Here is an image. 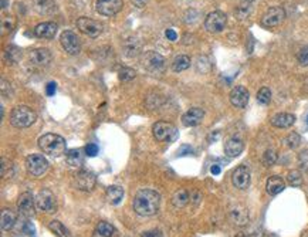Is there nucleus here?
Returning <instances> with one entry per match:
<instances>
[{
	"label": "nucleus",
	"instance_id": "f257e3e1",
	"mask_svg": "<svg viewBox=\"0 0 308 237\" xmlns=\"http://www.w3.org/2000/svg\"><path fill=\"white\" fill-rule=\"evenodd\" d=\"M159 203H161V196L159 193L151 189H144L135 194L133 197V210L144 217H149L156 215L158 209H159Z\"/></svg>",
	"mask_w": 308,
	"mask_h": 237
},
{
	"label": "nucleus",
	"instance_id": "f03ea898",
	"mask_svg": "<svg viewBox=\"0 0 308 237\" xmlns=\"http://www.w3.org/2000/svg\"><path fill=\"white\" fill-rule=\"evenodd\" d=\"M39 147L43 151L44 153L50 155V156H61L66 152V139L63 136H60L57 133H45L43 136H40L39 139Z\"/></svg>",
	"mask_w": 308,
	"mask_h": 237
},
{
	"label": "nucleus",
	"instance_id": "7ed1b4c3",
	"mask_svg": "<svg viewBox=\"0 0 308 237\" xmlns=\"http://www.w3.org/2000/svg\"><path fill=\"white\" fill-rule=\"evenodd\" d=\"M36 112L26 107V105H19L10 114V122L16 128H29L36 122Z\"/></svg>",
	"mask_w": 308,
	"mask_h": 237
},
{
	"label": "nucleus",
	"instance_id": "20e7f679",
	"mask_svg": "<svg viewBox=\"0 0 308 237\" xmlns=\"http://www.w3.org/2000/svg\"><path fill=\"white\" fill-rule=\"evenodd\" d=\"M152 133L159 142H171L176 138V128L171 122L159 121L152 127Z\"/></svg>",
	"mask_w": 308,
	"mask_h": 237
},
{
	"label": "nucleus",
	"instance_id": "39448f33",
	"mask_svg": "<svg viewBox=\"0 0 308 237\" xmlns=\"http://www.w3.org/2000/svg\"><path fill=\"white\" fill-rule=\"evenodd\" d=\"M77 27L83 34H86L88 37H92V39L98 37L103 33L104 29L103 23H100L97 20H92V19H88V17H80L77 20Z\"/></svg>",
	"mask_w": 308,
	"mask_h": 237
},
{
	"label": "nucleus",
	"instance_id": "423d86ee",
	"mask_svg": "<svg viewBox=\"0 0 308 237\" xmlns=\"http://www.w3.org/2000/svg\"><path fill=\"white\" fill-rule=\"evenodd\" d=\"M60 43H61V47L66 50V53H68L70 56H75L80 53L81 50V43H80V39L77 37V34L71 31V30H66L61 33L60 36Z\"/></svg>",
	"mask_w": 308,
	"mask_h": 237
},
{
	"label": "nucleus",
	"instance_id": "0eeeda50",
	"mask_svg": "<svg viewBox=\"0 0 308 237\" xmlns=\"http://www.w3.org/2000/svg\"><path fill=\"white\" fill-rule=\"evenodd\" d=\"M286 19V12L280 6L270 7L262 17V26L264 27H277Z\"/></svg>",
	"mask_w": 308,
	"mask_h": 237
},
{
	"label": "nucleus",
	"instance_id": "6e6552de",
	"mask_svg": "<svg viewBox=\"0 0 308 237\" xmlns=\"http://www.w3.org/2000/svg\"><path fill=\"white\" fill-rule=\"evenodd\" d=\"M26 168L30 175L33 176H42L48 169V162L43 155H30L26 159Z\"/></svg>",
	"mask_w": 308,
	"mask_h": 237
},
{
	"label": "nucleus",
	"instance_id": "1a4fd4ad",
	"mask_svg": "<svg viewBox=\"0 0 308 237\" xmlns=\"http://www.w3.org/2000/svg\"><path fill=\"white\" fill-rule=\"evenodd\" d=\"M226 23H227V17L223 12H212L209 13L205 20V29L209 31V33H220L221 30L226 27Z\"/></svg>",
	"mask_w": 308,
	"mask_h": 237
},
{
	"label": "nucleus",
	"instance_id": "9d476101",
	"mask_svg": "<svg viewBox=\"0 0 308 237\" xmlns=\"http://www.w3.org/2000/svg\"><path fill=\"white\" fill-rule=\"evenodd\" d=\"M36 206L39 210L45 212V213H51L56 212L57 203H56V197L53 192H50L48 189H43L40 191L37 197H36Z\"/></svg>",
	"mask_w": 308,
	"mask_h": 237
},
{
	"label": "nucleus",
	"instance_id": "9b49d317",
	"mask_svg": "<svg viewBox=\"0 0 308 237\" xmlns=\"http://www.w3.org/2000/svg\"><path fill=\"white\" fill-rule=\"evenodd\" d=\"M74 186L78 191L89 192L95 186V175L89 171H80L74 175Z\"/></svg>",
	"mask_w": 308,
	"mask_h": 237
},
{
	"label": "nucleus",
	"instance_id": "f8f14e48",
	"mask_svg": "<svg viewBox=\"0 0 308 237\" xmlns=\"http://www.w3.org/2000/svg\"><path fill=\"white\" fill-rule=\"evenodd\" d=\"M122 0H97L95 10L103 16H115L122 9Z\"/></svg>",
	"mask_w": 308,
	"mask_h": 237
},
{
	"label": "nucleus",
	"instance_id": "ddd939ff",
	"mask_svg": "<svg viewBox=\"0 0 308 237\" xmlns=\"http://www.w3.org/2000/svg\"><path fill=\"white\" fill-rule=\"evenodd\" d=\"M250 180H251V176H250V171L247 166L242 165V166L236 168L233 175H232V182L237 189H240V191L247 189L250 186Z\"/></svg>",
	"mask_w": 308,
	"mask_h": 237
},
{
	"label": "nucleus",
	"instance_id": "4468645a",
	"mask_svg": "<svg viewBox=\"0 0 308 237\" xmlns=\"http://www.w3.org/2000/svg\"><path fill=\"white\" fill-rule=\"evenodd\" d=\"M163 63H165L163 57H162L159 53H156V51H147L144 54V57H142L144 67L147 70H149V71H152V73L161 71L162 68H163Z\"/></svg>",
	"mask_w": 308,
	"mask_h": 237
},
{
	"label": "nucleus",
	"instance_id": "2eb2a0df",
	"mask_svg": "<svg viewBox=\"0 0 308 237\" xmlns=\"http://www.w3.org/2000/svg\"><path fill=\"white\" fill-rule=\"evenodd\" d=\"M51 59H53V56H51V53L47 48H36V50H31L29 54L30 64H33L36 67L48 65Z\"/></svg>",
	"mask_w": 308,
	"mask_h": 237
},
{
	"label": "nucleus",
	"instance_id": "dca6fc26",
	"mask_svg": "<svg viewBox=\"0 0 308 237\" xmlns=\"http://www.w3.org/2000/svg\"><path fill=\"white\" fill-rule=\"evenodd\" d=\"M249 91L243 86H237L232 89L230 92V103L236 108H246V105L249 103Z\"/></svg>",
	"mask_w": 308,
	"mask_h": 237
},
{
	"label": "nucleus",
	"instance_id": "f3484780",
	"mask_svg": "<svg viewBox=\"0 0 308 237\" xmlns=\"http://www.w3.org/2000/svg\"><path fill=\"white\" fill-rule=\"evenodd\" d=\"M17 208H19L22 215H24L27 217H31L34 215V199H33L31 193L24 192L19 196Z\"/></svg>",
	"mask_w": 308,
	"mask_h": 237
},
{
	"label": "nucleus",
	"instance_id": "a211bd4d",
	"mask_svg": "<svg viewBox=\"0 0 308 237\" xmlns=\"http://www.w3.org/2000/svg\"><path fill=\"white\" fill-rule=\"evenodd\" d=\"M205 117V111L202 108H191L189 111H186L182 117V124L185 127H196L202 122V119Z\"/></svg>",
	"mask_w": 308,
	"mask_h": 237
},
{
	"label": "nucleus",
	"instance_id": "6ab92c4d",
	"mask_svg": "<svg viewBox=\"0 0 308 237\" xmlns=\"http://www.w3.org/2000/svg\"><path fill=\"white\" fill-rule=\"evenodd\" d=\"M244 149V144L243 141L239 138V136H232L226 141L224 144V153L229 156V158H236L239 156Z\"/></svg>",
	"mask_w": 308,
	"mask_h": 237
},
{
	"label": "nucleus",
	"instance_id": "aec40b11",
	"mask_svg": "<svg viewBox=\"0 0 308 237\" xmlns=\"http://www.w3.org/2000/svg\"><path fill=\"white\" fill-rule=\"evenodd\" d=\"M57 33V24L53 22H44L36 26L34 34L39 39H53Z\"/></svg>",
	"mask_w": 308,
	"mask_h": 237
},
{
	"label": "nucleus",
	"instance_id": "412c9836",
	"mask_svg": "<svg viewBox=\"0 0 308 237\" xmlns=\"http://www.w3.org/2000/svg\"><path fill=\"white\" fill-rule=\"evenodd\" d=\"M230 219L236 226H246L249 223V212L243 206H235L230 210Z\"/></svg>",
	"mask_w": 308,
	"mask_h": 237
},
{
	"label": "nucleus",
	"instance_id": "4be33fe9",
	"mask_svg": "<svg viewBox=\"0 0 308 237\" xmlns=\"http://www.w3.org/2000/svg\"><path fill=\"white\" fill-rule=\"evenodd\" d=\"M294 122H295V117L293 114H287V112H280L271 118V125L276 128H290Z\"/></svg>",
	"mask_w": 308,
	"mask_h": 237
},
{
	"label": "nucleus",
	"instance_id": "5701e85b",
	"mask_svg": "<svg viewBox=\"0 0 308 237\" xmlns=\"http://www.w3.org/2000/svg\"><path fill=\"white\" fill-rule=\"evenodd\" d=\"M34 9L39 15H53L57 9L54 0H34Z\"/></svg>",
	"mask_w": 308,
	"mask_h": 237
},
{
	"label": "nucleus",
	"instance_id": "b1692460",
	"mask_svg": "<svg viewBox=\"0 0 308 237\" xmlns=\"http://www.w3.org/2000/svg\"><path fill=\"white\" fill-rule=\"evenodd\" d=\"M284 188H286V183H284V180L280 178V176H271V178H268L267 185H265L267 192H268V194H271V196H276V194L281 193L284 191Z\"/></svg>",
	"mask_w": 308,
	"mask_h": 237
},
{
	"label": "nucleus",
	"instance_id": "393cba45",
	"mask_svg": "<svg viewBox=\"0 0 308 237\" xmlns=\"http://www.w3.org/2000/svg\"><path fill=\"white\" fill-rule=\"evenodd\" d=\"M1 230L3 232H9L13 229L16 223V213L10 209H3L1 212Z\"/></svg>",
	"mask_w": 308,
	"mask_h": 237
},
{
	"label": "nucleus",
	"instance_id": "a878e982",
	"mask_svg": "<svg viewBox=\"0 0 308 237\" xmlns=\"http://www.w3.org/2000/svg\"><path fill=\"white\" fill-rule=\"evenodd\" d=\"M114 232H115V229L112 224L107 222H100L92 232V237H112Z\"/></svg>",
	"mask_w": 308,
	"mask_h": 237
},
{
	"label": "nucleus",
	"instance_id": "bb28decb",
	"mask_svg": "<svg viewBox=\"0 0 308 237\" xmlns=\"http://www.w3.org/2000/svg\"><path fill=\"white\" fill-rule=\"evenodd\" d=\"M66 159H67L68 165H71L74 168H78L84 162V155H83L81 149H70L66 155Z\"/></svg>",
	"mask_w": 308,
	"mask_h": 237
},
{
	"label": "nucleus",
	"instance_id": "cd10ccee",
	"mask_svg": "<svg viewBox=\"0 0 308 237\" xmlns=\"http://www.w3.org/2000/svg\"><path fill=\"white\" fill-rule=\"evenodd\" d=\"M124 197V191L119 186H110L107 189V199L111 205H118Z\"/></svg>",
	"mask_w": 308,
	"mask_h": 237
},
{
	"label": "nucleus",
	"instance_id": "c85d7f7f",
	"mask_svg": "<svg viewBox=\"0 0 308 237\" xmlns=\"http://www.w3.org/2000/svg\"><path fill=\"white\" fill-rule=\"evenodd\" d=\"M48 229L57 237H71L70 230L63 223L59 222V220H53V222L48 223Z\"/></svg>",
	"mask_w": 308,
	"mask_h": 237
},
{
	"label": "nucleus",
	"instance_id": "c756f323",
	"mask_svg": "<svg viewBox=\"0 0 308 237\" xmlns=\"http://www.w3.org/2000/svg\"><path fill=\"white\" fill-rule=\"evenodd\" d=\"M191 67V59L188 57V56H177L175 60H174V63H172V70L175 71V73H180V71H183V70H188Z\"/></svg>",
	"mask_w": 308,
	"mask_h": 237
},
{
	"label": "nucleus",
	"instance_id": "7c9ffc66",
	"mask_svg": "<svg viewBox=\"0 0 308 237\" xmlns=\"http://www.w3.org/2000/svg\"><path fill=\"white\" fill-rule=\"evenodd\" d=\"M188 202H189V193L185 189L177 191L172 197V203H174L175 208H183V206L188 205Z\"/></svg>",
	"mask_w": 308,
	"mask_h": 237
},
{
	"label": "nucleus",
	"instance_id": "2f4dec72",
	"mask_svg": "<svg viewBox=\"0 0 308 237\" xmlns=\"http://www.w3.org/2000/svg\"><path fill=\"white\" fill-rule=\"evenodd\" d=\"M277 162V152L274 149H267L263 155V163L265 166H273Z\"/></svg>",
	"mask_w": 308,
	"mask_h": 237
},
{
	"label": "nucleus",
	"instance_id": "473e14b6",
	"mask_svg": "<svg viewBox=\"0 0 308 237\" xmlns=\"http://www.w3.org/2000/svg\"><path fill=\"white\" fill-rule=\"evenodd\" d=\"M257 101L262 105L270 104V101H271V91L267 87H263L257 92Z\"/></svg>",
	"mask_w": 308,
	"mask_h": 237
},
{
	"label": "nucleus",
	"instance_id": "72a5a7b5",
	"mask_svg": "<svg viewBox=\"0 0 308 237\" xmlns=\"http://www.w3.org/2000/svg\"><path fill=\"white\" fill-rule=\"evenodd\" d=\"M300 142H301V138H300V135L295 132H291L290 135H287L286 136V139H284V144L288 147V148L291 149H295L298 145H300Z\"/></svg>",
	"mask_w": 308,
	"mask_h": 237
},
{
	"label": "nucleus",
	"instance_id": "f704fd0d",
	"mask_svg": "<svg viewBox=\"0 0 308 237\" xmlns=\"http://www.w3.org/2000/svg\"><path fill=\"white\" fill-rule=\"evenodd\" d=\"M287 180L291 186H301L303 183V176L298 171H291L288 172V176H287Z\"/></svg>",
	"mask_w": 308,
	"mask_h": 237
},
{
	"label": "nucleus",
	"instance_id": "c9c22d12",
	"mask_svg": "<svg viewBox=\"0 0 308 237\" xmlns=\"http://www.w3.org/2000/svg\"><path fill=\"white\" fill-rule=\"evenodd\" d=\"M6 54H7V57H9V60H10L12 63H17L19 59L22 57V51H20V48H17V47H15V45L7 47Z\"/></svg>",
	"mask_w": 308,
	"mask_h": 237
},
{
	"label": "nucleus",
	"instance_id": "e433bc0d",
	"mask_svg": "<svg viewBox=\"0 0 308 237\" xmlns=\"http://www.w3.org/2000/svg\"><path fill=\"white\" fill-rule=\"evenodd\" d=\"M119 80H122V81H131L132 78H135V70H132V68H128V67H124V68H121L119 70Z\"/></svg>",
	"mask_w": 308,
	"mask_h": 237
},
{
	"label": "nucleus",
	"instance_id": "4c0bfd02",
	"mask_svg": "<svg viewBox=\"0 0 308 237\" xmlns=\"http://www.w3.org/2000/svg\"><path fill=\"white\" fill-rule=\"evenodd\" d=\"M297 59H298V63H300L301 65L307 67L308 65V45L303 47V48L300 50V53H298Z\"/></svg>",
	"mask_w": 308,
	"mask_h": 237
},
{
	"label": "nucleus",
	"instance_id": "58836bf2",
	"mask_svg": "<svg viewBox=\"0 0 308 237\" xmlns=\"http://www.w3.org/2000/svg\"><path fill=\"white\" fill-rule=\"evenodd\" d=\"M298 163H300V168L304 172H308V151H303L298 155Z\"/></svg>",
	"mask_w": 308,
	"mask_h": 237
},
{
	"label": "nucleus",
	"instance_id": "ea45409f",
	"mask_svg": "<svg viewBox=\"0 0 308 237\" xmlns=\"http://www.w3.org/2000/svg\"><path fill=\"white\" fill-rule=\"evenodd\" d=\"M15 27V20L12 17H3L1 20V29H3V33L4 31H10Z\"/></svg>",
	"mask_w": 308,
	"mask_h": 237
},
{
	"label": "nucleus",
	"instance_id": "a19ab883",
	"mask_svg": "<svg viewBox=\"0 0 308 237\" xmlns=\"http://www.w3.org/2000/svg\"><path fill=\"white\" fill-rule=\"evenodd\" d=\"M86 152H87L88 156H95L98 153V147L95 144H88L86 147Z\"/></svg>",
	"mask_w": 308,
	"mask_h": 237
},
{
	"label": "nucleus",
	"instance_id": "79ce46f5",
	"mask_svg": "<svg viewBox=\"0 0 308 237\" xmlns=\"http://www.w3.org/2000/svg\"><path fill=\"white\" fill-rule=\"evenodd\" d=\"M56 91H57V84H56V83H48V84H47L45 92H47L48 97H53V95L56 94Z\"/></svg>",
	"mask_w": 308,
	"mask_h": 237
},
{
	"label": "nucleus",
	"instance_id": "37998d69",
	"mask_svg": "<svg viewBox=\"0 0 308 237\" xmlns=\"http://www.w3.org/2000/svg\"><path fill=\"white\" fill-rule=\"evenodd\" d=\"M165 36H166V39L169 40V42H175L176 39H177V34H176L175 30L172 29H168L165 31Z\"/></svg>",
	"mask_w": 308,
	"mask_h": 237
},
{
	"label": "nucleus",
	"instance_id": "c03bdc74",
	"mask_svg": "<svg viewBox=\"0 0 308 237\" xmlns=\"http://www.w3.org/2000/svg\"><path fill=\"white\" fill-rule=\"evenodd\" d=\"M142 237H162V233L161 230H156V229H154V230H148L145 232Z\"/></svg>",
	"mask_w": 308,
	"mask_h": 237
},
{
	"label": "nucleus",
	"instance_id": "a18cd8bd",
	"mask_svg": "<svg viewBox=\"0 0 308 237\" xmlns=\"http://www.w3.org/2000/svg\"><path fill=\"white\" fill-rule=\"evenodd\" d=\"M23 232H26L27 235H30V236H36L34 235V227H33V224L30 222H26L24 223V227H23Z\"/></svg>",
	"mask_w": 308,
	"mask_h": 237
},
{
	"label": "nucleus",
	"instance_id": "49530a36",
	"mask_svg": "<svg viewBox=\"0 0 308 237\" xmlns=\"http://www.w3.org/2000/svg\"><path fill=\"white\" fill-rule=\"evenodd\" d=\"M132 4L135 6V7H138V9H141V7H144L145 4H147L149 0H131Z\"/></svg>",
	"mask_w": 308,
	"mask_h": 237
},
{
	"label": "nucleus",
	"instance_id": "de8ad7c7",
	"mask_svg": "<svg viewBox=\"0 0 308 237\" xmlns=\"http://www.w3.org/2000/svg\"><path fill=\"white\" fill-rule=\"evenodd\" d=\"M210 172H212L213 175H219V173H220V166H219V165H213V166L210 168Z\"/></svg>",
	"mask_w": 308,
	"mask_h": 237
},
{
	"label": "nucleus",
	"instance_id": "09e8293b",
	"mask_svg": "<svg viewBox=\"0 0 308 237\" xmlns=\"http://www.w3.org/2000/svg\"><path fill=\"white\" fill-rule=\"evenodd\" d=\"M246 1H254V0H246Z\"/></svg>",
	"mask_w": 308,
	"mask_h": 237
},
{
	"label": "nucleus",
	"instance_id": "8fccbe9b",
	"mask_svg": "<svg viewBox=\"0 0 308 237\" xmlns=\"http://www.w3.org/2000/svg\"><path fill=\"white\" fill-rule=\"evenodd\" d=\"M307 124H308V115H307Z\"/></svg>",
	"mask_w": 308,
	"mask_h": 237
}]
</instances>
